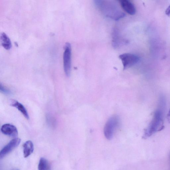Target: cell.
Masks as SVG:
<instances>
[{"label":"cell","mask_w":170,"mask_h":170,"mask_svg":"<svg viewBox=\"0 0 170 170\" xmlns=\"http://www.w3.org/2000/svg\"><path fill=\"white\" fill-rule=\"evenodd\" d=\"M94 2L96 6L106 17L118 20L125 17V14L122 11L118 4L115 1H95Z\"/></svg>","instance_id":"obj_1"},{"label":"cell","mask_w":170,"mask_h":170,"mask_svg":"<svg viewBox=\"0 0 170 170\" xmlns=\"http://www.w3.org/2000/svg\"><path fill=\"white\" fill-rule=\"evenodd\" d=\"M164 127L162 112L160 109H158L154 113L150 123L145 130L142 138L147 139L156 132L162 130Z\"/></svg>","instance_id":"obj_2"},{"label":"cell","mask_w":170,"mask_h":170,"mask_svg":"<svg viewBox=\"0 0 170 170\" xmlns=\"http://www.w3.org/2000/svg\"><path fill=\"white\" fill-rule=\"evenodd\" d=\"M120 124V119L118 116H113L109 119L104 128L105 137L108 140L112 139L114 132Z\"/></svg>","instance_id":"obj_3"},{"label":"cell","mask_w":170,"mask_h":170,"mask_svg":"<svg viewBox=\"0 0 170 170\" xmlns=\"http://www.w3.org/2000/svg\"><path fill=\"white\" fill-rule=\"evenodd\" d=\"M71 44L67 42L65 47L63 53V67L65 73L67 77L70 75L71 70Z\"/></svg>","instance_id":"obj_4"},{"label":"cell","mask_w":170,"mask_h":170,"mask_svg":"<svg viewBox=\"0 0 170 170\" xmlns=\"http://www.w3.org/2000/svg\"><path fill=\"white\" fill-rule=\"evenodd\" d=\"M119 57L122 62L124 70L136 65L140 60L139 57L131 53H125L119 55Z\"/></svg>","instance_id":"obj_5"},{"label":"cell","mask_w":170,"mask_h":170,"mask_svg":"<svg viewBox=\"0 0 170 170\" xmlns=\"http://www.w3.org/2000/svg\"><path fill=\"white\" fill-rule=\"evenodd\" d=\"M21 139L18 138H15L11 141L7 145L5 146L0 152V158L2 159L8 154L12 151L20 144Z\"/></svg>","instance_id":"obj_6"},{"label":"cell","mask_w":170,"mask_h":170,"mask_svg":"<svg viewBox=\"0 0 170 170\" xmlns=\"http://www.w3.org/2000/svg\"><path fill=\"white\" fill-rule=\"evenodd\" d=\"M1 130L3 134L10 137L17 138L18 136V130L14 126L9 124L3 125Z\"/></svg>","instance_id":"obj_7"},{"label":"cell","mask_w":170,"mask_h":170,"mask_svg":"<svg viewBox=\"0 0 170 170\" xmlns=\"http://www.w3.org/2000/svg\"><path fill=\"white\" fill-rule=\"evenodd\" d=\"M121 8L127 13L134 15L136 12V9L133 4L128 0H120L119 1Z\"/></svg>","instance_id":"obj_8"},{"label":"cell","mask_w":170,"mask_h":170,"mask_svg":"<svg viewBox=\"0 0 170 170\" xmlns=\"http://www.w3.org/2000/svg\"><path fill=\"white\" fill-rule=\"evenodd\" d=\"M23 154L25 158H27L32 153L34 150V145L31 141H26L24 144Z\"/></svg>","instance_id":"obj_9"},{"label":"cell","mask_w":170,"mask_h":170,"mask_svg":"<svg viewBox=\"0 0 170 170\" xmlns=\"http://www.w3.org/2000/svg\"><path fill=\"white\" fill-rule=\"evenodd\" d=\"M11 105L13 107L17 108L20 111L26 119H29L28 112L22 104L20 103L17 101L13 100L12 101Z\"/></svg>","instance_id":"obj_10"},{"label":"cell","mask_w":170,"mask_h":170,"mask_svg":"<svg viewBox=\"0 0 170 170\" xmlns=\"http://www.w3.org/2000/svg\"><path fill=\"white\" fill-rule=\"evenodd\" d=\"M2 44L5 49L9 50L12 47V43L9 37L5 33H3L1 35Z\"/></svg>","instance_id":"obj_11"},{"label":"cell","mask_w":170,"mask_h":170,"mask_svg":"<svg viewBox=\"0 0 170 170\" xmlns=\"http://www.w3.org/2000/svg\"><path fill=\"white\" fill-rule=\"evenodd\" d=\"M113 45L115 48H117L120 45L121 41L122 40H121L120 37L119 35V33L118 30L114 29L113 32Z\"/></svg>","instance_id":"obj_12"},{"label":"cell","mask_w":170,"mask_h":170,"mask_svg":"<svg viewBox=\"0 0 170 170\" xmlns=\"http://www.w3.org/2000/svg\"><path fill=\"white\" fill-rule=\"evenodd\" d=\"M38 170H50V166L48 162L43 158H40L38 166Z\"/></svg>","instance_id":"obj_13"},{"label":"cell","mask_w":170,"mask_h":170,"mask_svg":"<svg viewBox=\"0 0 170 170\" xmlns=\"http://www.w3.org/2000/svg\"><path fill=\"white\" fill-rule=\"evenodd\" d=\"M1 92L5 93H9V90L2 86L1 84Z\"/></svg>","instance_id":"obj_14"},{"label":"cell","mask_w":170,"mask_h":170,"mask_svg":"<svg viewBox=\"0 0 170 170\" xmlns=\"http://www.w3.org/2000/svg\"><path fill=\"white\" fill-rule=\"evenodd\" d=\"M166 14L168 17H170V5L166 11Z\"/></svg>","instance_id":"obj_15"},{"label":"cell","mask_w":170,"mask_h":170,"mask_svg":"<svg viewBox=\"0 0 170 170\" xmlns=\"http://www.w3.org/2000/svg\"><path fill=\"white\" fill-rule=\"evenodd\" d=\"M167 118L168 123H170V109L167 115Z\"/></svg>","instance_id":"obj_16"}]
</instances>
